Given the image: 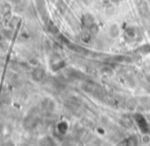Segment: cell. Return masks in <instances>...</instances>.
<instances>
[{"label": "cell", "instance_id": "3", "mask_svg": "<svg viewBox=\"0 0 150 146\" xmlns=\"http://www.w3.org/2000/svg\"><path fill=\"white\" fill-rule=\"evenodd\" d=\"M47 30L50 32V33H52V34L57 33V29H56V26H54V25L52 24L51 22L49 23V26L47 27Z\"/></svg>", "mask_w": 150, "mask_h": 146}, {"label": "cell", "instance_id": "4", "mask_svg": "<svg viewBox=\"0 0 150 146\" xmlns=\"http://www.w3.org/2000/svg\"><path fill=\"white\" fill-rule=\"evenodd\" d=\"M62 67H64V62H63V61H60V62H58V63H56V64L52 65V69H53V71H57V69H61Z\"/></svg>", "mask_w": 150, "mask_h": 146}, {"label": "cell", "instance_id": "2", "mask_svg": "<svg viewBox=\"0 0 150 146\" xmlns=\"http://www.w3.org/2000/svg\"><path fill=\"white\" fill-rule=\"evenodd\" d=\"M67 128H69V127H67V124L65 122H60L59 124L57 125V130L60 134H65L67 131Z\"/></svg>", "mask_w": 150, "mask_h": 146}, {"label": "cell", "instance_id": "1", "mask_svg": "<svg viewBox=\"0 0 150 146\" xmlns=\"http://www.w3.org/2000/svg\"><path fill=\"white\" fill-rule=\"evenodd\" d=\"M44 76H45V72L42 67H36L32 71V79L36 82H40L43 80Z\"/></svg>", "mask_w": 150, "mask_h": 146}]
</instances>
